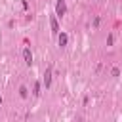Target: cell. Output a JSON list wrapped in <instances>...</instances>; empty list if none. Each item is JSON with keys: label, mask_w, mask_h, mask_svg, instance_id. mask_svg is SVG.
I'll list each match as a JSON object with an SVG mask.
<instances>
[{"label": "cell", "mask_w": 122, "mask_h": 122, "mask_svg": "<svg viewBox=\"0 0 122 122\" xmlns=\"http://www.w3.org/2000/svg\"><path fill=\"white\" fill-rule=\"evenodd\" d=\"M55 10H57V15L63 17L65 11H67V8H65V0H57V8H55Z\"/></svg>", "instance_id": "cell-1"}, {"label": "cell", "mask_w": 122, "mask_h": 122, "mask_svg": "<svg viewBox=\"0 0 122 122\" xmlns=\"http://www.w3.org/2000/svg\"><path fill=\"white\" fill-rule=\"evenodd\" d=\"M23 57H25V63H27V65H30V63H32V53H30V50H29V48H25V50H23Z\"/></svg>", "instance_id": "cell-2"}, {"label": "cell", "mask_w": 122, "mask_h": 122, "mask_svg": "<svg viewBox=\"0 0 122 122\" xmlns=\"http://www.w3.org/2000/svg\"><path fill=\"white\" fill-rule=\"evenodd\" d=\"M50 23H51V30H53V32H59V25H57V19H55V17H51V19H50Z\"/></svg>", "instance_id": "cell-3"}, {"label": "cell", "mask_w": 122, "mask_h": 122, "mask_svg": "<svg viewBox=\"0 0 122 122\" xmlns=\"http://www.w3.org/2000/svg\"><path fill=\"white\" fill-rule=\"evenodd\" d=\"M50 80H51V71H46V74H44V84H46V88L50 86Z\"/></svg>", "instance_id": "cell-4"}, {"label": "cell", "mask_w": 122, "mask_h": 122, "mask_svg": "<svg viewBox=\"0 0 122 122\" xmlns=\"http://www.w3.org/2000/svg\"><path fill=\"white\" fill-rule=\"evenodd\" d=\"M59 46H67V34L65 32L59 34Z\"/></svg>", "instance_id": "cell-5"}, {"label": "cell", "mask_w": 122, "mask_h": 122, "mask_svg": "<svg viewBox=\"0 0 122 122\" xmlns=\"http://www.w3.org/2000/svg\"><path fill=\"white\" fill-rule=\"evenodd\" d=\"M19 92H21V97H27V88H25V86H21Z\"/></svg>", "instance_id": "cell-6"}, {"label": "cell", "mask_w": 122, "mask_h": 122, "mask_svg": "<svg viewBox=\"0 0 122 122\" xmlns=\"http://www.w3.org/2000/svg\"><path fill=\"white\" fill-rule=\"evenodd\" d=\"M111 72H112V76H118V74H120V71H118V69H112Z\"/></svg>", "instance_id": "cell-7"}]
</instances>
